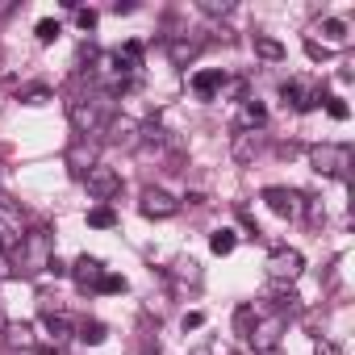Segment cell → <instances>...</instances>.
<instances>
[{
    "label": "cell",
    "mask_w": 355,
    "mask_h": 355,
    "mask_svg": "<svg viewBox=\"0 0 355 355\" xmlns=\"http://www.w3.org/2000/svg\"><path fill=\"white\" fill-rule=\"evenodd\" d=\"M101 293H125V280H121V276H113V272H105V280H101Z\"/></svg>",
    "instance_id": "cell-30"
},
{
    "label": "cell",
    "mask_w": 355,
    "mask_h": 355,
    "mask_svg": "<svg viewBox=\"0 0 355 355\" xmlns=\"http://www.w3.org/2000/svg\"><path fill=\"white\" fill-rule=\"evenodd\" d=\"M138 209H142V218H171L175 209H180V201H175L171 193H163V189H142Z\"/></svg>",
    "instance_id": "cell-6"
},
{
    "label": "cell",
    "mask_w": 355,
    "mask_h": 355,
    "mask_svg": "<svg viewBox=\"0 0 355 355\" xmlns=\"http://www.w3.org/2000/svg\"><path fill=\"white\" fill-rule=\"evenodd\" d=\"M197 51H201V42H171V59H175V67H184V63H193L197 59Z\"/></svg>",
    "instance_id": "cell-21"
},
{
    "label": "cell",
    "mask_w": 355,
    "mask_h": 355,
    "mask_svg": "<svg viewBox=\"0 0 355 355\" xmlns=\"http://www.w3.org/2000/svg\"><path fill=\"white\" fill-rule=\"evenodd\" d=\"M34 34H38V42H55V38H59V21H51V17H42Z\"/></svg>",
    "instance_id": "cell-26"
},
{
    "label": "cell",
    "mask_w": 355,
    "mask_h": 355,
    "mask_svg": "<svg viewBox=\"0 0 355 355\" xmlns=\"http://www.w3.org/2000/svg\"><path fill=\"white\" fill-rule=\"evenodd\" d=\"M222 84H226V76L222 71H201V76H193V88H197V96H214V92H222Z\"/></svg>",
    "instance_id": "cell-15"
},
{
    "label": "cell",
    "mask_w": 355,
    "mask_h": 355,
    "mask_svg": "<svg viewBox=\"0 0 355 355\" xmlns=\"http://www.w3.org/2000/svg\"><path fill=\"white\" fill-rule=\"evenodd\" d=\"M322 34H326V38H334V42H343V38H347V26L330 17V21H322Z\"/></svg>",
    "instance_id": "cell-27"
},
{
    "label": "cell",
    "mask_w": 355,
    "mask_h": 355,
    "mask_svg": "<svg viewBox=\"0 0 355 355\" xmlns=\"http://www.w3.org/2000/svg\"><path fill=\"white\" fill-rule=\"evenodd\" d=\"M209 251L214 255H230L234 251V230H214L209 234Z\"/></svg>",
    "instance_id": "cell-22"
},
{
    "label": "cell",
    "mask_w": 355,
    "mask_h": 355,
    "mask_svg": "<svg viewBox=\"0 0 355 355\" xmlns=\"http://www.w3.org/2000/svg\"><path fill=\"white\" fill-rule=\"evenodd\" d=\"M255 55L268 59V63H280V59H284V46H280L276 38H268V34H255Z\"/></svg>",
    "instance_id": "cell-17"
},
{
    "label": "cell",
    "mask_w": 355,
    "mask_h": 355,
    "mask_svg": "<svg viewBox=\"0 0 355 355\" xmlns=\"http://www.w3.org/2000/svg\"><path fill=\"white\" fill-rule=\"evenodd\" d=\"M263 201L276 218H297L301 214V197L293 189H263Z\"/></svg>",
    "instance_id": "cell-10"
},
{
    "label": "cell",
    "mask_w": 355,
    "mask_h": 355,
    "mask_svg": "<svg viewBox=\"0 0 355 355\" xmlns=\"http://www.w3.org/2000/svg\"><path fill=\"white\" fill-rule=\"evenodd\" d=\"M322 101H326V113H330L334 121H347V105H343L338 96H322Z\"/></svg>",
    "instance_id": "cell-28"
},
{
    "label": "cell",
    "mask_w": 355,
    "mask_h": 355,
    "mask_svg": "<svg viewBox=\"0 0 355 355\" xmlns=\"http://www.w3.org/2000/svg\"><path fill=\"white\" fill-rule=\"evenodd\" d=\"M230 150H234V159H239V163H251V159L259 155V134H251V130H239Z\"/></svg>",
    "instance_id": "cell-14"
},
{
    "label": "cell",
    "mask_w": 355,
    "mask_h": 355,
    "mask_svg": "<svg viewBox=\"0 0 355 355\" xmlns=\"http://www.w3.org/2000/svg\"><path fill=\"white\" fill-rule=\"evenodd\" d=\"M193 355H209V351H205V347H201V351H193Z\"/></svg>",
    "instance_id": "cell-37"
},
{
    "label": "cell",
    "mask_w": 355,
    "mask_h": 355,
    "mask_svg": "<svg viewBox=\"0 0 355 355\" xmlns=\"http://www.w3.org/2000/svg\"><path fill=\"white\" fill-rule=\"evenodd\" d=\"M67 167H71V175H80V180L96 167V150H92V142H88V138H80V142L67 150Z\"/></svg>",
    "instance_id": "cell-12"
},
{
    "label": "cell",
    "mask_w": 355,
    "mask_h": 355,
    "mask_svg": "<svg viewBox=\"0 0 355 355\" xmlns=\"http://www.w3.org/2000/svg\"><path fill=\"white\" fill-rule=\"evenodd\" d=\"M76 334H80V343H88V347H96V343H105V338H109V330H105V322H96V318H84Z\"/></svg>",
    "instance_id": "cell-16"
},
{
    "label": "cell",
    "mask_w": 355,
    "mask_h": 355,
    "mask_svg": "<svg viewBox=\"0 0 355 355\" xmlns=\"http://www.w3.org/2000/svg\"><path fill=\"white\" fill-rule=\"evenodd\" d=\"M301 268H305V259L293 247H280V251L268 255V280H276V284H293L301 276Z\"/></svg>",
    "instance_id": "cell-4"
},
{
    "label": "cell",
    "mask_w": 355,
    "mask_h": 355,
    "mask_svg": "<svg viewBox=\"0 0 355 355\" xmlns=\"http://www.w3.org/2000/svg\"><path fill=\"white\" fill-rule=\"evenodd\" d=\"M46 334H51V343H63V338L71 334V326H67L59 313H46Z\"/></svg>",
    "instance_id": "cell-24"
},
{
    "label": "cell",
    "mask_w": 355,
    "mask_h": 355,
    "mask_svg": "<svg viewBox=\"0 0 355 355\" xmlns=\"http://www.w3.org/2000/svg\"><path fill=\"white\" fill-rule=\"evenodd\" d=\"M117 222V214L109 209V205H96V209H88V226H96V230H109Z\"/></svg>",
    "instance_id": "cell-23"
},
{
    "label": "cell",
    "mask_w": 355,
    "mask_h": 355,
    "mask_svg": "<svg viewBox=\"0 0 355 355\" xmlns=\"http://www.w3.org/2000/svg\"><path fill=\"white\" fill-rule=\"evenodd\" d=\"M21 222H17V209H9V205H0V255H13L17 247H21Z\"/></svg>",
    "instance_id": "cell-8"
},
{
    "label": "cell",
    "mask_w": 355,
    "mask_h": 355,
    "mask_svg": "<svg viewBox=\"0 0 355 355\" xmlns=\"http://www.w3.org/2000/svg\"><path fill=\"white\" fill-rule=\"evenodd\" d=\"M234 326H239V334L247 338V334H251V326H255V309H251V305H243V309L234 313Z\"/></svg>",
    "instance_id": "cell-25"
},
{
    "label": "cell",
    "mask_w": 355,
    "mask_h": 355,
    "mask_svg": "<svg viewBox=\"0 0 355 355\" xmlns=\"http://www.w3.org/2000/svg\"><path fill=\"white\" fill-rule=\"evenodd\" d=\"M268 121V109L259 101H247L243 105V117H239V130H251V125H263Z\"/></svg>",
    "instance_id": "cell-19"
},
{
    "label": "cell",
    "mask_w": 355,
    "mask_h": 355,
    "mask_svg": "<svg viewBox=\"0 0 355 355\" xmlns=\"http://www.w3.org/2000/svg\"><path fill=\"white\" fill-rule=\"evenodd\" d=\"M309 167L318 175H343L351 167V146H338V142H322L309 150Z\"/></svg>",
    "instance_id": "cell-3"
},
{
    "label": "cell",
    "mask_w": 355,
    "mask_h": 355,
    "mask_svg": "<svg viewBox=\"0 0 355 355\" xmlns=\"http://www.w3.org/2000/svg\"><path fill=\"white\" fill-rule=\"evenodd\" d=\"M305 51H309V59H326V55H330V46H318V42H313V38H309V42H305Z\"/></svg>",
    "instance_id": "cell-32"
},
{
    "label": "cell",
    "mask_w": 355,
    "mask_h": 355,
    "mask_svg": "<svg viewBox=\"0 0 355 355\" xmlns=\"http://www.w3.org/2000/svg\"><path fill=\"white\" fill-rule=\"evenodd\" d=\"M175 280H189V284H201V263L193 259V255H180V259H175Z\"/></svg>",
    "instance_id": "cell-18"
},
{
    "label": "cell",
    "mask_w": 355,
    "mask_h": 355,
    "mask_svg": "<svg viewBox=\"0 0 355 355\" xmlns=\"http://www.w3.org/2000/svg\"><path fill=\"white\" fill-rule=\"evenodd\" d=\"M197 326H205V313H184V330H197Z\"/></svg>",
    "instance_id": "cell-34"
},
{
    "label": "cell",
    "mask_w": 355,
    "mask_h": 355,
    "mask_svg": "<svg viewBox=\"0 0 355 355\" xmlns=\"http://www.w3.org/2000/svg\"><path fill=\"white\" fill-rule=\"evenodd\" d=\"M5 338H9L13 351H30V326L26 322H9L5 326Z\"/></svg>",
    "instance_id": "cell-20"
},
{
    "label": "cell",
    "mask_w": 355,
    "mask_h": 355,
    "mask_svg": "<svg viewBox=\"0 0 355 355\" xmlns=\"http://www.w3.org/2000/svg\"><path fill=\"white\" fill-rule=\"evenodd\" d=\"M280 330H284V322H280V318H268V322H255V326H251V334H247V343H251L255 351H263V355H272V351H276V343H280Z\"/></svg>",
    "instance_id": "cell-7"
},
{
    "label": "cell",
    "mask_w": 355,
    "mask_h": 355,
    "mask_svg": "<svg viewBox=\"0 0 355 355\" xmlns=\"http://www.w3.org/2000/svg\"><path fill=\"white\" fill-rule=\"evenodd\" d=\"M9 355H38V351H34V347H30V351H13V347H9Z\"/></svg>",
    "instance_id": "cell-36"
},
{
    "label": "cell",
    "mask_w": 355,
    "mask_h": 355,
    "mask_svg": "<svg viewBox=\"0 0 355 355\" xmlns=\"http://www.w3.org/2000/svg\"><path fill=\"white\" fill-rule=\"evenodd\" d=\"M142 355H159V351H142Z\"/></svg>",
    "instance_id": "cell-38"
},
{
    "label": "cell",
    "mask_w": 355,
    "mask_h": 355,
    "mask_svg": "<svg viewBox=\"0 0 355 355\" xmlns=\"http://www.w3.org/2000/svg\"><path fill=\"white\" fill-rule=\"evenodd\" d=\"M318 355H338V351H334V343H318Z\"/></svg>",
    "instance_id": "cell-35"
},
{
    "label": "cell",
    "mask_w": 355,
    "mask_h": 355,
    "mask_svg": "<svg viewBox=\"0 0 355 355\" xmlns=\"http://www.w3.org/2000/svg\"><path fill=\"white\" fill-rule=\"evenodd\" d=\"M201 13H209V17L230 13V0H201Z\"/></svg>",
    "instance_id": "cell-29"
},
{
    "label": "cell",
    "mask_w": 355,
    "mask_h": 355,
    "mask_svg": "<svg viewBox=\"0 0 355 355\" xmlns=\"http://www.w3.org/2000/svg\"><path fill=\"white\" fill-rule=\"evenodd\" d=\"M305 209H309V222H313V226H318V222H322V218H326V214H322V201H309V205H305Z\"/></svg>",
    "instance_id": "cell-33"
},
{
    "label": "cell",
    "mask_w": 355,
    "mask_h": 355,
    "mask_svg": "<svg viewBox=\"0 0 355 355\" xmlns=\"http://www.w3.org/2000/svg\"><path fill=\"white\" fill-rule=\"evenodd\" d=\"M71 276H76L80 288H101V280H105V263L92 259V255H80L76 268H71Z\"/></svg>",
    "instance_id": "cell-11"
},
{
    "label": "cell",
    "mask_w": 355,
    "mask_h": 355,
    "mask_svg": "<svg viewBox=\"0 0 355 355\" xmlns=\"http://www.w3.org/2000/svg\"><path fill=\"white\" fill-rule=\"evenodd\" d=\"M142 125L134 121V117H109V125H105V138L113 142V146H138L142 138Z\"/></svg>",
    "instance_id": "cell-9"
},
{
    "label": "cell",
    "mask_w": 355,
    "mask_h": 355,
    "mask_svg": "<svg viewBox=\"0 0 355 355\" xmlns=\"http://www.w3.org/2000/svg\"><path fill=\"white\" fill-rule=\"evenodd\" d=\"M280 96H284V105H293V109H313V105L322 101V92H309L301 80H288V84L280 88Z\"/></svg>",
    "instance_id": "cell-13"
},
{
    "label": "cell",
    "mask_w": 355,
    "mask_h": 355,
    "mask_svg": "<svg viewBox=\"0 0 355 355\" xmlns=\"http://www.w3.org/2000/svg\"><path fill=\"white\" fill-rule=\"evenodd\" d=\"M84 184H88V193L101 201V205H109L117 193H121V175L113 171V167H105V163H96L88 175H84Z\"/></svg>",
    "instance_id": "cell-5"
},
{
    "label": "cell",
    "mask_w": 355,
    "mask_h": 355,
    "mask_svg": "<svg viewBox=\"0 0 355 355\" xmlns=\"http://www.w3.org/2000/svg\"><path fill=\"white\" fill-rule=\"evenodd\" d=\"M13 255H17V272H21V276L46 272L51 259H55V239H51V230H30Z\"/></svg>",
    "instance_id": "cell-1"
},
{
    "label": "cell",
    "mask_w": 355,
    "mask_h": 355,
    "mask_svg": "<svg viewBox=\"0 0 355 355\" xmlns=\"http://www.w3.org/2000/svg\"><path fill=\"white\" fill-rule=\"evenodd\" d=\"M76 21H80V30H92L96 26V13L92 9H76Z\"/></svg>",
    "instance_id": "cell-31"
},
{
    "label": "cell",
    "mask_w": 355,
    "mask_h": 355,
    "mask_svg": "<svg viewBox=\"0 0 355 355\" xmlns=\"http://www.w3.org/2000/svg\"><path fill=\"white\" fill-rule=\"evenodd\" d=\"M67 117L71 125L88 138V134H101L109 125V113H105V101H92V96H71L67 101Z\"/></svg>",
    "instance_id": "cell-2"
}]
</instances>
